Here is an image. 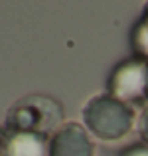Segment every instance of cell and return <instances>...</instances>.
I'll list each match as a JSON object with an SVG mask.
<instances>
[{
    "instance_id": "obj_1",
    "label": "cell",
    "mask_w": 148,
    "mask_h": 156,
    "mask_svg": "<svg viewBox=\"0 0 148 156\" xmlns=\"http://www.w3.org/2000/svg\"><path fill=\"white\" fill-rule=\"evenodd\" d=\"M63 125V107L46 95H28L16 101L8 109V133H30L40 136H51Z\"/></svg>"
},
{
    "instance_id": "obj_2",
    "label": "cell",
    "mask_w": 148,
    "mask_h": 156,
    "mask_svg": "<svg viewBox=\"0 0 148 156\" xmlns=\"http://www.w3.org/2000/svg\"><path fill=\"white\" fill-rule=\"evenodd\" d=\"M85 126L93 136L99 140L115 142L125 138L134 126V111L132 107L117 97L109 95H97L85 103L83 111Z\"/></svg>"
},
{
    "instance_id": "obj_3",
    "label": "cell",
    "mask_w": 148,
    "mask_h": 156,
    "mask_svg": "<svg viewBox=\"0 0 148 156\" xmlns=\"http://www.w3.org/2000/svg\"><path fill=\"white\" fill-rule=\"evenodd\" d=\"M146 67L142 59H126L113 69L109 77V95L125 103H140L146 99Z\"/></svg>"
},
{
    "instance_id": "obj_4",
    "label": "cell",
    "mask_w": 148,
    "mask_h": 156,
    "mask_svg": "<svg viewBox=\"0 0 148 156\" xmlns=\"http://www.w3.org/2000/svg\"><path fill=\"white\" fill-rule=\"evenodd\" d=\"M48 156H95V144L79 122H65L49 136Z\"/></svg>"
},
{
    "instance_id": "obj_5",
    "label": "cell",
    "mask_w": 148,
    "mask_h": 156,
    "mask_svg": "<svg viewBox=\"0 0 148 156\" xmlns=\"http://www.w3.org/2000/svg\"><path fill=\"white\" fill-rule=\"evenodd\" d=\"M8 156H48V136L30 133H8Z\"/></svg>"
},
{
    "instance_id": "obj_6",
    "label": "cell",
    "mask_w": 148,
    "mask_h": 156,
    "mask_svg": "<svg viewBox=\"0 0 148 156\" xmlns=\"http://www.w3.org/2000/svg\"><path fill=\"white\" fill-rule=\"evenodd\" d=\"M130 42H132L134 53H136L140 59H148V4L144 6L140 20H138L136 26H134Z\"/></svg>"
},
{
    "instance_id": "obj_7",
    "label": "cell",
    "mask_w": 148,
    "mask_h": 156,
    "mask_svg": "<svg viewBox=\"0 0 148 156\" xmlns=\"http://www.w3.org/2000/svg\"><path fill=\"white\" fill-rule=\"evenodd\" d=\"M118 156H148V144H132L129 148H125Z\"/></svg>"
},
{
    "instance_id": "obj_8",
    "label": "cell",
    "mask_w": 148,
    "mask_h": 156,
    "mask_svg": "<svg viewBox=\"0 0 148 156\" xmlns=\"http://www.w3.org/2000/svg\"><path fill=\"white\" fill-rule=\"evenodd\" d=\"M138 134L144 140V144H148V109H144V113L138 119Z\"/></svg>"
},
{
    "instance_id": "obj_9",
    "label": "cell",
    "mask_w": 148,
    "mask_h": 156,
    "mask_svg": "<svg viewBox=\"0 0 148 156\" xmlns=\"http://www.w3.org/2000/svg\"><path fill=\"white\" fill-rule=\"evenodd\" d=\"M8 142H10V134L6 129H0V156H8Z\"/></svg>"
},
{
    "instance_id": "obj_10",
    "label": "cell",
    "mask_w": 148,
    "mask_h": 156,
    "mask_svg": "<svg viewBox=\"0 0 148 156\" xmlns=\"http://www.w3.org/2000/svg\"><path fill=\"white\" fill-rule=\"evenodd\" d=\"M146 99H148V67H146Z\"/></svg>"
}]
</instances>
